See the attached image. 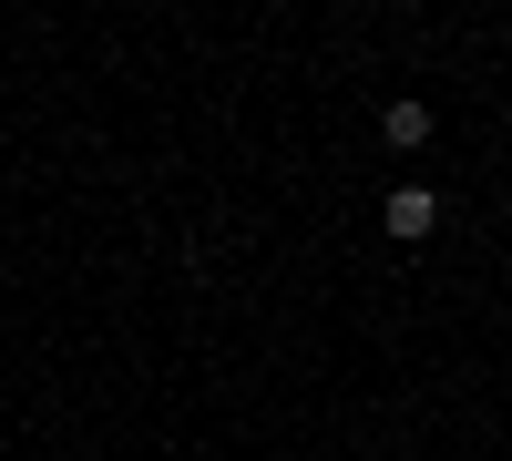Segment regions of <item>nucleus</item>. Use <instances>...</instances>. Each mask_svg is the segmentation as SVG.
Wrapping results in <instances>:
<instances>
[{
	"mask_svg": "<svg viewBox=\"0 0 512 461\" xmlns=\"http://www.w3.org/2000/svg\"><path fill=\"white\" fill-rule=\"evenodd\" d=\"M379 226H390L400 246H420V236L441 226V195H431V185H390V205H379Z\"/></svg>",
	"mask_w": 512,
	"mask_h": 461,
	"instance_id": "f257e3e1",
	"label": "nucleus"
},
{
	"mask_svg": "<svg viewBox=\"0 0 512 461\" xmlns=\"http://www.w3.org/2000/svg\"><path fill=\"white\" fill-rule=\"evenodd\" d=\"M379 134H390L400 154H420V144H431V103H390V113H379Z\"/></svg>",
	"mask_w": 512,
	"mask_h": 461,
	"instance_id": "f03ea898",
	"label": "nucleus"
}]
</instances>
